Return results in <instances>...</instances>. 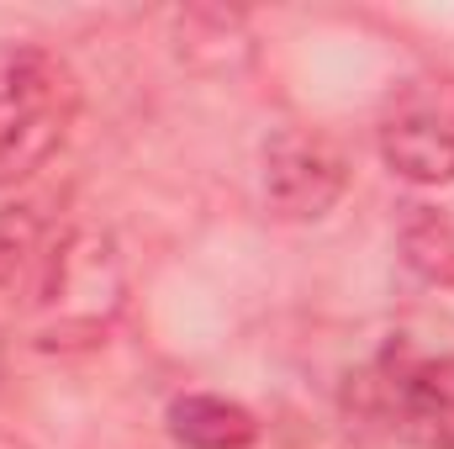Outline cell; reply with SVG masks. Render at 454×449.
Here are the masks:
<instances>
[{"label": "cell", "mask_w": 454, "mask_h": 449, "mask_svg": "<svg viewBox=\"0 0 454 449\" xmlns=\"http://www.w3.org/2000/svg\"><path fill=\"white\" fill-rule=\"evenodd\" d=\"M80 116V75L43 43L0 48V191L27 185L69 143Z\"/></svg>", "instance_id": "cell-1"}, {"label": "cell", "mask_w": 454, "mask_h": 449, "mask_svg": "<svg viewBox=\"0 0 454 449\" xmlns=\"http://www.w3.org/2000/svg\"><path fill=\"white\" fill-rule=\"evenodd\" d=\"M164 423H169V439L180 449H248L259 439L254 413L232 397H212V391L175 397Z\"/></svg>", "instance_id": "cell-5"}, {"label": "cell", "mask_w": 454, "mask_h": 449, "mask_svg": "<svg viewBox=\"0 0 454 449\" xmlns=\"http://www.w3.org/2000/svg\"><path fill=\"white\" fill-rule=\"evenodd\" d=\"M380 159L391 175L412 185H450L454 180V116L434 101H402L380 122Z\"/></svg>", "instance_id": "cell-3"}, {"label": "cell", "mask_w": 454, "mask_h": 449, "mask_svg": "<svg viewBox=\"0 0 454 449\" xmlns=\"http://www.w3.org/2000/svg\"><path fill=\"white\" fill-rule=\"evenodd\" d=\"M348 191V159L333 138L280 127L264 143V207L280 223H317Z\"/></svg>", "instance_id": "cell-2"}, {"label": "cell", "mask_w": 454, "mask_h": 449, "mask_svg": "<svg viewBox=\"0 0 454 449\" xmlns=\"http://www.w3.org/2000/svg\"><path fill=\"white\" fill-rule=\"evenodd\" d=\"M386 402L418 445L454 449V354L396 365V375L386 381Z\"/></svg>", "instance_id": "cell-4"}, {"label": "cell", "mask_w": 454, "mask_h": 449, "mask_svg": "<svg viewBox=\"0 0 454 449\" xmlns=\"http://www.w3.org/2000/svg\"><path fill=\"white\" fill-rule=\"evenodd\" d=\"M0 449H32L27 439H16V434H0Z\"/></svg>", "instance_id": "cell-7"}, {"label": "cell", "mask_w": 454, "mask_h": 449, "mask_svg": "<svg viewBox=\"0 0 454 449\" xmlns=\"http://www.w3.org/2000/svg\"><path fill=\"white\" fill-rule=\"evenodd\" d=\"M402 259L418 280L454 286V223L434 207H412L402 223Z\"/></svg>", "instance_id": "cell-6"}]
</instances>
